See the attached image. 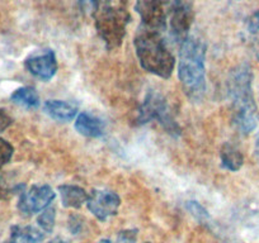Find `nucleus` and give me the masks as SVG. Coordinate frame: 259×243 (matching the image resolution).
Segmentation results:
<instances>
[{
	"instance_id": "1",
	"label": "nucleus",
	"mask_w": 259,
	"mask_h": 243,
	"mask_svg": "<svg viewBox=\"0 0 259 243\" xmlns=\"http://www.w3.org/2000/svg\"><path fill=\"white\" fill-rule=\"evenodd\" d=\"M228 94L233 109L234 125L244 135L256 127V105L253 94V73L243 64L234 69L228 79Z\"/></svg>"
},
{
	"instance_id": "2",
	"label": "nucleus",
	"mask_w": 259,
	"mask_h": 243,
	"mask_svg": "<svg viewBox=\"0 0 259 243\" xmlns=\"http://www.w3.org/2000/svg\"><path fill=\"white\" fill-rule=\"evenodd\" d=\"M206 44L198 37L189 36L181 44L178 76L187 98L201 101L206 93Z\"/></svg>"
},
{
	"instance_id": "3",
	"label": "nucleus",
	"mask_w": 259,
	"mask_h": 243,
	"mask_svg": "<svg viewBox=\"0 0 259 243\" xmlns=\"http://www.w3.org/2000/svg\"><path fill=\"white\" fill-rule=\"evenodd\" d=\"M134 44L139 63L144 70L159 78H170L176 66V58L164 39L163 32L140 26Z\"/></svg>"
},
{
	"instance_id": "4",
	"label": "nucleus",
	"mask_w": 259,
	"mask_h": 243,
	"mask_svg": "<svg viewBox=\"0 0 259 243\" xmlns=\"http://www.w3.org/2000/svg\"><path fill=\"white\" fill-rule=\"evenodd\" d=\"M131 21L126 7L106 6L94 16V24L98 36L106 44L107 49H116L121 47L126 36V29Z\"/></svg>"
},
{
	"instance_id": "5",
	"label": "nucleus",
	"mask_w": 259,
	"mask_h": 243,
	"mask_svg": "<svg viewBox=\"0 0 259 243\" xmlns=\"http://www.w3.org/2000/svg\"><path fill=\"white\" fill-rule=\"evenodd\" d=\"M156 120L161 127L171 136L181 135V128L171 115L165 98L158 91L150 90L145 100L140 105L138 114L139 125H146L149 122Z\"/></svg>"
},
{
	"instance_id": "6",
	"label": "nucleus",
	"mask_w": 259,
	"mask_h": 243,
	"mask_svg": "<svg viewBox=\"0 0 259 243\" xmlns=\"http://www.w3.org/2000/svg\"><path fill=\"white\" fill-rule=\"evenodd\" d=\"M135 11L141 19V27L164 32L169 19L168 0H136Z\"/></svg>"
},
{
	"instance_id": "7",
	"label": "nucleus",
	"mask_w": 259,
	"mask_h": 243,
	"mask_svg": "<svg viewBox=\"0 0 259 243\" xmlns=\"http://www.w3.org/2000/svg\"><path fill=\"white\" fill-rule=\"evenodd\" d=\"M192 19L193 14L189 0H174L169 12V28L174 41L182 44L188 38Z\"/></svg>"
},
{
	"instance_id": "8",
	"label": "nucleus",
	"mask_w": 259,
	"mask_h": 243,
	"mask_svg": "<svg viewBox=\"0 0 259 243\" xmlns=\"http://www.w3.org/2000/svg\"><path fill=\"white\" fill-rule=\"evenodd\" d=\"M56 194L49 185L32 187L27 192L21 193L18 202V209L22 214L32 215L49 208Z\"/></svg>"
},
{
	"instance_id": "9",
	"label": "nucleus",
	"mask_w": 259,
	"mask_h": 243,
	"mask_svg": "<svg viewBox=\"0 0 259 243\" xmlns=\"http://www.w3.org/2000/svg\"><path fill=\"white\" fill-rule=\"evenodd\" d=\"M121 205V198L109 190H93L88 195L87 207L92 214L101 222L114 217Z\"/></svg>"
},
{
	"instance_id": "10",
	"label": "nucleus",
	"mask_w": 259,
	"mask_h": 243,
	"mask_svg": "<svg viewBox=\"0 0 259 243\" xmlns=\"http://www.w3.org/2000/svg\"><path fill=\"white\" fill-rule=\"evenodd\" d=\"M26 69L41 80H51L57 71V61L54 51L45 49L44 52L29 56L26 59Z\"/></svg>"
},
{
	"instance_id": "11",
	"label": "nucleus",
	"mask_w": 259,
	"mask_h": 243,
	"mask_svg": "<svg viewBox=\"0 0 259 243\" xmlns=\"http://www.w3.org/2000/svg\"><path fill=\"white\" fill-rule=\"evenodd\" d=\"M75 130L85 137L98 138L104 135L106 123L98 116H94L88 113H80L76 118Z\"/></svg>"
},
{
	"instance_id": "12",
	"label": "nucleus",
	"mask_w": 259,
	"mask_h": 243,
	"mask_svg": "<svg viewBox=\"0 0 259 243\" xmlns=\"http://www.w3.org/2000/svg\"><path fill=\"white\" fill-rule=\"evenodd\" d=\"M44 109L47 115L57 122H69L78 114V105L75 103L64 100H47Z\"/></svg>"
},
{
	"instance_id": "13",
	"label": "nucleus",
	"mask_w": 259,
	"mask_h": 243,
	"mask_svg": "<svg viewBox=\"0 0 259 243\" xmlns=\"http://www.w3.org/2000/svg\"><path fill=\"white\" fill-rule=\"evenodd\" d=\"M60 198L65 208H74L78 209L88 200V193L76 185H61L59 187Z\"/></svg>"
},
{
	"instance_id": "14",
	"label": "nucleus",
	"mask_w": 259,
	"mask_h": 243,
	"mask_svg": "<svg viewBox=\"0 0 259 243\" xmlns=\"http://www.w3.org/2000/svg\"><path fill=\"white\" fill-rule=\"evenodd\" d=\"M220 158L223 167L229 171L240 170L244 163L243 153L240 152L238 147H235L231 143H225L223 146L220 152Z\"/></svg>"
},
{
	"instance_id": "15",
	"label": "nucleus",
	"mask_w": 259,
	"mask_h": 243,
	"mask_svg": "<svg viewBox=\"0 0 259 243\" xmlns=\"http://www.w3.org/2000/svg\"><path fill=\"white\" fill-rule=\"evenodd\" d=\"M45 235L37 228L31 227H16L12 228V239L13 243H44Z\"/></svg>"
},
{
	"instance_id": "16",
	"label": "nucleus",
	"mask_w": 259,
	"mask_h": 243,
	"mask_svg": "<svg viewBox=\"0 0 259 243\" xmlns=\"http://www.w3.org/2000/svg\"><path fill=\"white\" fill-rule=\"evenodd\" d=\"M12 100L26 108H37L39 105V96L31 86L19 88L12 94Z\"/></svg>"
},
{
	"instance_id": "17",
	"label": "nucleus",
	"mask_w": 259,
	"mask_h": 243,
	"mask_svg": "<svg viewBox=\"0 0 259 243\" xmlns=\"http://www.w3.org/2000/svg\"><path fill=\"white\" fill-rule=\"evenodd\" d=\"M246 38L254 54L259 59V9L246 21Z\"/></svg>"
},
{
	"instance_id": "18",
	"label": "nucleus",
	"mask_w": 259,
	"mask_h": 243,
	"mask_svg": "<svg viewBox=\"0 0 259 243\" xmlns=\"http://www.w3.org/2000/svg\"><path fill=\"white\" fill-rule=\"evenodd\" d=\"M55 219H56V210L55 208L49 207L44 210V213L38 215L37 223L42 230H45L46 233H51L55 227Z\"/></svg>"
},
{
	"instance_id": "19",
	"label": "nucleus",
	"mask_w": 259,
	"mask_h": 243,
	"mask_svg": "<svg viewBox=\"0 0 259 243\" xmlns=\"http://www.w3.org/2000/svg\"><path fill=\"white\" fill-rule=\"evenodd\" d=\"M109 2H111V0H78L81 11L92 17L96 16L97 12L101 11L102 8L108 6Z\"/></svg>"
},
{
	"instance_id": "20",
	"label": "nucleus",
	"mask_w": 259,
	"mask_h": 243,
	"mask_svg": "<svg viewBox=\"0 0 259 243\" xmlns=\"http://www.w3.org/2000/svg\"><path fill=\"white\" fill-rule=\"evenodd\" d=\"M186 207L187 209H188V212L191 213L198 222H206V220L210 219V215H208L207 210H206L202 205L198 204L197 202H193V200H192V202H187Z\"/></svg>"
},
{
	"instance_id": "21",
	"label": "nucleus",
	"mask_w": 259,
	"mask_h": 243,
	"mask_svg": "<svg viewBox=\"0 0 259 243\" xmlns=\"http://www.w3.org/2000/svg\"><path fill=\"white\" fill-rule=\"evenodd\" d=\"M13 153V146L3 138H0V168H3V166H6L12 160Z\"/></svg>"
},
{
	"instance_id": "22",
	"label": "nucleus",
	"mask_w": 259,
	"mask_h": 243,
	"mask_svg": "<svg viewBox=\"0 0 259 243\" xmlns=\"http://www.w3.org/2000/svg\"><path fill=\"white\" fill-rule=\"evenodd\" d=\"M138 229H124L117 234L116 243H135L138 239Z\"/></svg>"
},
{
	"instance_id": "23",
	"label": "nucleus",
	"mask_w": 259,
	"mask_h": 243,
	"mask_svg": "<svg viewBox=\"0 0 259 243\" xmlns=\"http://www.w3.org/2000/svg\"><path fill=\"white\" fill-rule=\"evenodd\" d=\"M12 123H13L12 116L9 115L4 109H0V133L3 132V131H6Z\"/></svg>"
},
{
	"instance_id": "24",
	"label": "nucleus",
	"mask_w": 259,
	"mask_h": 243,
	"mask_svg": "<svg viewBox=\"0 0 259 243\" xmlns=\"http://www.w3.org/2000/svg\"><path fill=\"white\" fill-rule=\"evenodd\" d=\"M81 227H83V223H81V218L76 217V215H73L69 220V229L71 230L73 234H78L81 230Z\"/></svg>"
},
{
	"instance_id": "25",
	"label": "nucleus",
	"mask_w": 259,
	"mask_h": 243,
	"mask_svg": "<svg viewBox=\"0 0 259 243\" xmlns=\"http://www.w3.org/2000/svg\"><path fill=\"white\" fill-rule=\"evenodd\" d=\"M49 243H70V242H68V240H65V239H62V238H60V237H56V238H54V239L50 240Z\"/></svg>"
},
{
	"instance_id": "26",
	"label": "nucleus",
	"mask_w": 259,
	"mask_h": 243,
	"mask_svg": "<svg viewBox=\"0 0 259 243\" xmlns=\"http://www.w3.org/2000/svg\"><path fill=\"white\" fill-rule=\"evenodd\" d=\"M98 243H116V242H112V240H109V239H102V240H99Z\"/></svg>"
},
{
	"instance_id": "27",
	"label": "nucleus",
	"mask_w": 259,
	"mask_h": 243,
	"mask_svg": "<svg viewBox=\"0 0 259 243\" xmlns=\"http://www.w3.org/2000/svg\"><path fill=\"white\" fill-rule=\"evenodd\" d=\"M12 243H13V242H12Z\"/></svg>"
}]
</instances>
